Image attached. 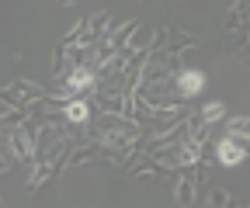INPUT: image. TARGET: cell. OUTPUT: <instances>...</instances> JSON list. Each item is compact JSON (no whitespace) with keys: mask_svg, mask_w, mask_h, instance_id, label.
I'll list each match as a JSON object with an SVG mask.
<instances>
[{"mask_svg":"<svg viewBox=\"0 0 250 208\" xmlns=\"http://www.w3.org/2000/svg\"><path fill=\"white\" fill-rule=\"evenodd\" d=\"M219 114H223V104H208V108H205V118H208V122H212V118H219Z\"/></svg>","mask_w":250,"mask_h":208,"instance_id":"cell-5","label":"cell"},{"mask_svg":"<svg viewBox=\"0 0 250 208\" xmlns=\"http://www.w3.org/2000/svg\"><path fill=\"white\" fill-rule=\"evenodd\" d=\"M219 160H223V167H240L247 160V146L236 139H223L219 142Z\"/></svg>","mask_w":250,"mask_h":208,"instance_id":"cell-1","label":"cell"},{"mask_svg":"<svg viewBox=\"0 0 250 208\" xmlns=\"http://www.w3.org/2000/svg\"><path fill=\"white\" fill-rule=\"evenodd\" d=\"M87 87H94V73L90 70H73L70 76H66V91H73V94H80V91H87Z\"/></svg>","mask_w":250,"mask_h":208,"instance_id":"cell-3","label":"cell"},{"mask_svg":"<svg viewBox=\"0 0 250 208\" xmlns=\"http://www.w3.org/2000/svg\"><path fill=\"white\" fill-rule=\"evenodd\" d=\"M202 87H205V76H202L198 70H184V73L177 76V91H181V97H195V94H202Z\"/></svg>","mask_w":250,"mask_h":208,"instance_id":"cell-2","label":"cell"},{"mask_svg":"<svg viewBox=\"0 0 250 208\" xmlns=\"http://www.w3.org/2000/svg\"><path fill=\"white\" fill-rule=\"evenodd\" d=\"M66 118H70V122H87V104H80V101L70 104L66 108Z\"/></svg>","mask_w":250,"mask_h":208,"instance_id":"cell-4","label":"cell"}]
</instances>
